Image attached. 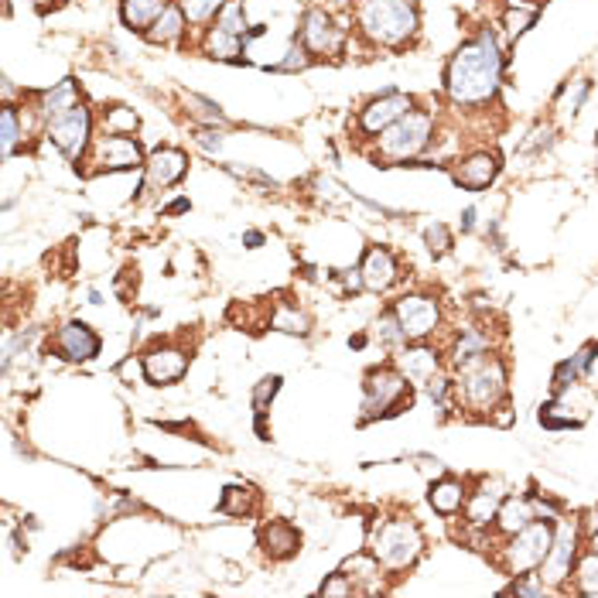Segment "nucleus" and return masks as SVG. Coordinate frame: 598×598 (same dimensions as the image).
<instances>
[{
  "mask_svg": "<svg viewBox=\"0 0 598 598\" xmlns=\"http://www.w3.org/2000/svg\"><path fill=\"white\" fill-rule=\"evenodd\" d=\"M318 592H322V595H353L356 588H353V582H349V575L339 571V575H332V578H328Z\"/></svg>",
  "mask_w": 598,
  "mask_h": 598,
  "instance_id": "nucleus-43",
  "label": "nucleus"
},
{
  "mask_svg": "<svg viewBox=\"0 0 598 598\" xmlns=\"http://www.w3.org/2000/svg\"><path fill=\"white\" fill-rule=\"evenodd\" d=\"M530 21H534V11H510L506 14V28H510V34H523L530 28Z\"/></svg>",
  "mask_w": 598,
  "mask_h": 598,
  "instance_id": "nucleus-46",
  "label": "nucleus"
},
{
  "mask_svg": "<svg viewBox=\"0 0 598 598\" xmlns=\"http://www.w3.org/2000/svg\"><path fill=\"white\" fill-rule=\"evenodd\" d=\"M496 175H500V158L489 154V151H475V154H469L465 161H458V168H455V181L462 189H469V192L489 189L496 181Z\"/></svg>",
  "mask_w": 598,
  "mask_h": 598,
  "instance_id": "nucleus-16",
  "label": "nucleus"
},
{
  "mask_svg": "<svg viewBox=\"0 0 598 598\" xmlns=\"http://www.w3.org/2000/svg\"><path fill=\"white\" fill-rule=\"evenodd\" d=\"M588 89H592L588 82H575V93H567V110H571V114H578V110H582Z\"/></svg>",
  "mask_w": 598,
  "mask_h": 598,
  "instance_id": "nucleus-47",
  "label": "nucleus"
},
{
  "mask_svg": "<svg viewBox=\"0 0 598 598\" xmlns=\"http://www.w3.org/2000/svg\"><path fill=\"white\" fill-rule=\"evenodd\" d=\"M147 41H154V45H168V41H179L181 34H185V11L175 7V4H168V11H164L151 28H147Z\"/></svg>",
  "mask_w": 598,
  "mask_h": 598,
  "instance_id": "nucleus-25",
  "label": "nucleus"
},
{
  "mask_svg": "<svg viewBox=\"0 0 598 598\" xmlns=\"http://www.w3.org/2000/svg\"><path fill=\"white\" fill-rule=\"evenodd\" d=\"M243 49H246V41H243L240 34L226 32V28H209L206 34V55L209 59H223V62H233V59H240Z\"/></svg>",
  "mask_w": 598,
  "mask_h": 598,
  "instance_id": "nucleus-26",
  "label": "nucleus"
},
{
  "mask_svg": "<svg viewBox=\"0 0 598 598\" xmlns=\"http://www.w3.org/2000/svg\"><path fill=\"white\" fill-rule=\"evenodd\" d=\"M103 127H106V133H133L137 130V114L133 110H127V106H114L110 114L103 116Z\"/></svg>",
  "mask_w": 598,
  "mask_h": 598,
  "instance_id": "nucleus-37",
  "label": "nucleus"
},
{
  "mask_svg": "<svg viewBox=\"0 0 598 598\" xmlns=\"http://www.w3.org/2000/svg\"><path fill=\"white\" fill-rule=\"evenodd\" d=\"M500 492H489V489H479L469 500V523L472 527H485V523H496V513H500Z\"/></svg>",
  "mask_w": 598,
  "mask_h": 598,
  "instance_id": "nucleus-29",
  "label": "nucleus"
},
{
  "mask_svg": "<svg viewBox=\"0 0 598 598\" xmlns=\"http://www.w3.org/2000/svg\"><path fill=\"white\" fill-rule=\"evenodd\" d=\"M164 11H168V0H124V4H120L124 24H127V28H137V32H147Z\"/></svg>",
  "mask_w": 598,
  "mask_h": 598,
  "instance_id": "nucleus-22",
  "label": "nucleus"
},
{
  "mask_svg": "<svg viewBox=\"0 0 598 598\" xmlns=\"http://www.w3.org/2000/svg\"><path fill=\"white\" fill-rule=\"evenodd\" d=\"M192 209V202L189 198H175L171 206H164V216H179V212H189Z\"/></svg>",
  "mask_w": 598,
  "mask_h": 598,
  "instance_id": "nucleus-49",
  "label": "nucleus"
},
{
  "mask_svg": "<svg viewBox=\"0 0 598 598\" xmlns=\"http://www.w3.org/2000/svg\"><path fill=\"white\" fill-rule=\"evenodd\" d=\"M189 373V356L181 349H151L144 356V376L151 383H175Z\"/></svg>",
  "mask_w": 598,
  "mask_h": 598,
  "instance_id": "nucleus-18",
  "label": "nucleus"
},
{
  "mask_svg": "<svg viewBox=\"0 0 598 598\" xmlns=\"http://www.w3.org/2000/svg\"><path fill=\"white\" fill-rule=\"evenodd\" d=\"M79 103V93H76V82L65 79L59 82L55 89H49V93H41V99H38V114H41V120L49 124V120H55V116H62L65 110H72Z\"/></svg>",
  "mask_w": 598,
  "mask_h": 598,
  "instance_id": "nucleus-24",
  "label": "nucleus"
},
{
  "mask_svg": "<svg viewBox=\"0 0 598 598\" xmlns=\"http://www.w3.org/2000/svg\"><path fill=\"white\" fill-rule=\"evenodd\" d=\"M424 240H428L431 253H437V257L452 250V233H448V226H441V223H435V226L424 229Z\"/></svg>",
  "mask_w": 598,
  "mask_h": 598,
  "instance_id": "nucleus-42",
  "label": "nucleus"
},
{
  "mask_svg": "<svg viewBox=\"0 0 598 598\" xmlns=\"http://www.w3.org/2000/svg\"><path fill=\"white\" fill-rule=\"evenodd\" d=\"M277 390H281V376H267V380L257 383V390H253V410H257V418H267V404L274 400Z\"/></svg>",
  "mask_w": 598,
  "mask_h": 598,
  "instance_id": "nucleus-39",
  "label": "nucleus"
},
{
  "mask_svg": "<svg viewBox=\"0 0 598 598\" xmlns=\"http://www.w3.org/2000/svg\"><path fill=\"white\" fill-rule=\"evenodd\" d=\"M472 226H475V209L469 206V209L462 212V229H472Z\"/></svg>",
  "mask_w": 598,
  "mask_h": 598,
  "instance_id": "nucleus-51",
  "label": "nucleus"
},
{
  "mask_svg": "<svg viewBox=\"0 0 598 598\" xmlns=\"http://www.w3.org/2000/svg\"><path fill=\"white\" fill-rule=\"evenodd\" d=\"M540 424L554 431V428H578L582 420L571 418V410H567V407H561V404H547V407H540Z\"/></svg>",
  "mask_w": 598,
  "mask_h": 598,
  "instance_id": "nucleus-38",
  "label": "nucleus"
},
{
  "mask_svg": "<svg viewBox=\"0 0 598 598\" xmlns=\"http://www.w3.org/2000/svg\"><path fill=\"white\" fill-rule=\"evenodd\" d=\"M393 315H397V322H400L407 339L414 342H424L428 336H435L437 325H441V308L428 294H404L393 305Z\"/></svg>",
  "mask_w": 598,
  "mask_h": 598,
  "instance_id": "nucleus-9",
  "label": "nucleus"
},
{
  "mask_svg": "<svg viewBox=\"0 0 598 598\" xmlns=\"http://www.w3.org/2000/svg\"><path fill=\"white\" fill-rule=\"evenodd\" d=\"M189 171V158L179 147H158L144 161V192L147 189H168Z\"/></svg>",
  "mask_w": 598,
  "mask_h": 598,
  "instance_id": "nucleus-14",
  "label": "nucleus"
},
{
  "mask_svg": "<svg viewBox=\"0 0 598 598\" xmlns=\"http://www.w3.org/2000/svg\"><path fill=\"white\" fill-rule=\"evenodd\" d=\"M93 164H97V171H127V168L144 164V158H141L137 141H130L124 133H110L93 144Z\"/></svg>",
  "mask_w": 598,
  "mask_h": 598,
  "instance_id": "nucleus-12",
  "label": "nucleus"
},
{
  "mask_svg": "<svg viewBox=\"0 0 598 598\" xmlns=\"http://www.w3.org/2000/svg\"><path fill=\"white\" fill-rule=\"evenodd\" d=\"M510 592H513V595H544V592H547V582H544V578H540V582H530L527 575H517V582L510 584Z\"/></svg>",
  "mask_w": 598,
  "mask_h": 598,
  "instance_id": "nucleus-44",
  "label": "nucleus"
},
{
  "mask_svg": "<svg viewBox=\"0 0 598 598\" xmlns=\"http://www.w3.org/2000/svg\"><path fill=\"white\" fill-rule=\"evenodd\" d=\"M219 510L229 513V517L250 513V510H253V489H246V485H229L226 492H223V500H219Z\"/></svg>",
  "mask_w": 598,
  "mask_h": 598,
  "instance_id": "nucleus-33",
  "label": "nucleus"
},
{
  "mask_svg": "<svg viewBox=\"0 0 598 598\" xmlns=\"http://www.w3.org/2000/svg\"><path fill=\"white\" fill-rule=\"evenodd\" d=\"M366 397H363V418H380V414H397V407L410 404V387H407V376L393 366L366 373Z\"/></svg>",
  "mask_w": 598,
  "mask_h": 598,
  "instance_id": "nucleus-7",
  "label": "nucleus"
},
{
  "mask_svg": "<svg viewBox=\"0 0 598 598\" xmlns=\"http://www.w3.org/2000/svg\"><path fill=\"white\" fill-rule=\"evenodd\" d=\"M179 7L185 11V21L206 24V21H212V17H219V11L226 7V0H181Z\"/></svg>",
  "mask_w": 598,
  "mask_h": 598,
  "instance_id": "nucleus-35",
  "label": "nucleus"
},
{
  "mask_svg": "<svg viewBox=\"0 0 598 598\" xmlns=\"http://www.w3.org/2000/svg\"><path fill=\"white\" fill-rule=\"evenodd\" d=\"M271 328H277V332H291V336H308V315L291 305H281L274 315H271Z\"/></svg>",
  "mask_w": 598,
  "mask_h": 598,
  "instance_id": "nucleus-31",
  "label": "nucleus"
},
{
  "mask_svg": "<svg viewBox=\"0 0 598 598\" xmlns=\"http://www.w3.org/2000/svg\"><path fill=\"white\" fill-rule=\"evenodd\" d=\"M359 28L376 45H404L418 32V4L414 0H359Z\"/></svg>",
  "mask_w": 598,
  "mask_h": 598,
  "instance_id": "nucleus-2",
  "label": "nucleus"
},
{
  "mask_svg": "<svg viewBox=\"0 0 598 598\" xmlns=\"http://www.w3.org/2000/svg\"><path fill=\"white\" fill-rule=\"evenodd\" d=\"M301 41H305V49L311 55H332L342 45V28H336V21H332L328 11L311 7L305 21H301Z\"/></svg>",
  "mask_w": 598,
  "mask_h": 598,
  "instance_id": "nucleus-13",
  "label": "nucleus"
},
{
  "mask_svg": "<svg viewBox=\"0 0 598 598\" xmlns=\"http://www.w3.org/2000/svg\"><path fill=\"white\" fill-rule=\"evenodd\" d=\"M260 547L267 550L274 561H284V557L298 554V547H301V534L294 530L291 523L274 520V523H267V527L260 530Z\"/></svg>",
  "mask_w": 598,
  "mask_h": 598,
  "instance_id": "nucleus-20",
  "label": "nucleus"
},
{
  "mask_svg": "<svg viewBox=\"0 0 598 598\" xmlns=\"http://www.w3.org/2000/svg\"><path fill=\"white\" fill-rule=\"evenodd\" d=\"M592 550H598V534H592Z\"/></svg>",
  "mask_w": 598,
  "mask_h": 598,
  "instance_id": "nucleus-52",
  "label": "nucleus"
},
{
  "mask_svg": "<svg viewBox=\"0 0 598 598\" xmlns=\"http://www.w3.org/2000/svg\"><path fill=\"white\" fill-rule=\"evenodd\" d=\"M575 584H578V592L582 595H598V550L592 554H584L578 567H575Z\"/></svg>",
  "mask_w": 598,
  "mask_h": 598,
  "instance_id": "nucleus-32",
  "label": "nucleus"
},
{
  "mask_svg": "<svg viewBox=\"0 0 598 598\" xmlns=\"http://www.w3.org/2000/svg\"><path fill=\"white\" fill-rule=\"evenodd\" d=\"M185 106H189V114L198 120V124H209V127H216V124H226V116H223V110L212 103V99L206 97H195V93H185Z\"/></svg>",
  "mask_w": 598,
  "mask_h": 598,
  "instance_id": "nucleus-34",
  "label": "nucleus"
},
{
  "mask_svg": "<svg viewBox=\"0 0 598 598\" xmlns=\"http://www.w3.org/2000/svg\"><path fill=\"white\" fill-rule=\"evenodd\" d=\"M24 141V116L17 114V106H4L0 114V147H4V158H11Z\"/></svg>",
  "mask_w": 598,
  "mask_h": 598,
  "instance_id": "nucleus-28",
  "label": "nucleus"
},
{
  "mask_svg": "<svg viewBox=\"0 0 598 598\" xmlns=\"http://www.w3.org/2000/svg\"><path fill=\"white\" fill-rule=\"evenodd\" d=\"M458 373H462L458 376V393H462V400H465L469 410H492L506 397V366H502V359L483 353V356L462 363Z\"/></svg>",
  "mask_w": 598,
  "mask_h": 598,
  "instance_id": "nucleus-3",
  "label": "nucleus"
},
{
  "mask_svg": "<svg viewBox=\"0 0 598 598\" xmlns=\"http://www.w3.org/2000/svg\"><path fill=\"white\" fill-rule=\"evenodd\" d=\"M414 110V99L404 93H393L387 89L383 97H376L373 103H366V110L359 114V130L363 133H383L390 124H397L400 116H407Z\"/></svg>",
  "mask_w": 598,
  "mask_h": 598,
  "instance_id": "nucleus-10",
  "label": "nucleus"
},
{
  "mask_svg": "<svg viewBox=\"0 0 598 598\" xmlns=\"http://www.w3.org/2000/svg\"><path fill=\"white\" fill-rule=\"evenodd\" d=\"M428 393H431V400L435 404H448V393H452V380H445V376H435V380H428Z\"/></svg>",
  "mask_w": 598,
  "mask_h": 598,
  "instance_id": "nucleus-45",
  "label": "nucleus"
},
{
  "mask_svg": "<svg viewBox=\"0 0 598 598\" xmlns=\"http://www.w3.org/2000/svg\"><path fill=\"white\" fill-rule=\"evenodd\" d=\"M198 144L206 147V151H223V137H219L216 130H202V133H198Z\"/></svg>",
  "mask_w": 598,
  "mask_h": 598,
  "instance_id": "nucleus-48",
  "label": "nucleus"
},
{
  "mask_svg": "<svg viewBox=\"0 0 598 598\" xmlns=\"http://www.w3.org/2000/svg\"><path fill=\"white\" fill-rule=\"evenodd\" d=\"M428 502H431V510L441 513V517H455L469 502V496H465V485L458 483V479H441V483L431 485Z\"/></svg>",
  "mask_w": 598,
  "mask_h": 598,
  "instance_id": "nucleus-21",
  "label": "nucleus"
},
{
  "mask_svg": "<svg viewBox=\"0 0 598 598\" xmlns=\"http://www.w3.org/2000/svg\"><path fill=\"white\" fill-rule=\"evenodd\" d=\"M437 366H441V359H437L435 349L424 345V342H418V345H410V349L400 353V373H404L410 383H428V380H435Z\"/></svg>",
  "mask_w": 598,
  "mask_h": 598,
  "instance_id": "nucleus-19",
  "label": "nucleus"
},
{
  "mask_svg": "<svg viewBox=\"0 0 598 598\" xmlns=\"http://www.w3.org/2000/svg\"><path fill=\"white\" fill-rule=\"evenodd\" d=\"M376 328H380V339L387 342V345H404L407 342L404 328H400V322H397V315H393V311H387V315L376 322Z\"/></svg>",
  "mask_w": 598,
  "mask_h": 598,
  "instance_id": "nucleus-40",
  "label": "nucleus"
},
{
  "mask_svg": "<svg viewBox=\"0 0 598 598\" xmlns=\"http://www.w3.org/2000/svg\"><path fill=\"white\" fill-rule=\"evenodd\" d=\"M500 79H502L500 45H496V34L489 32V28H483L472 41H465L452 55L445 86H448V97L458 106H479V103H489V99L500 93Z\"/></svg>",
  "mask_w": 598,
  "mask_h": 598,
  "instance_id": "nucleus-1",
  "label": "nucleus"
},
{
  "mask_svg": "<svg viewBox=\"0 0 598 598\" xmlns=\"http://www.w3.org/2000/svg\"><path fill=\"white\" fill-rule=\"evenodd\" d=\"M575 554H578V527H575V523H565V527L554 530V544H550L547 561L540 565V575H537V578H544V582H550V584L565 582L567 575H571V565H575Z\"/></svg>",
  "mask_w": 598,
  "mask_h": 598,
  "instance_id": "nucleus-11",
  "label": "nucleus"
},
{
  "mask_svg": "<svg viewBox=\"0 0 598 598\" xmlns=\"http://www.w3.org/2000/svg\"><path fill=\"white\" fill-rule=\"evenodd\" d=\"M55 349L69 363H89L99 353V336L86 322H65L55 332Z\"/></svg>",
  "mask_w": 598,
  "mask_h": 598,
  "instance_id": "nucleus-15",
  "label": "nucleus"
},
{
  "mask_svg": "<svg viewBox=\"0 0 598 598\" xmlns=\"http://www.w3.org/2000/svg\"><path fill=\"white\" fill-rule=\"evenodd\" d=\"M359 274H363V288H370V291L380 294V291H390V288L397 284L400 271H397V260H393L390 250L373 246V250H366V257H363Z\"/></svg>",
  "mask_w": 598,
  "mask_h": 598,
  "instance_id": "nucleus-17",
  "label": "nucleus"
},
{
  "mask_svg": "<svg viewBox=\"0 0 598 598\" xmlns=\"http://www.w3.org/2000/svg\"><path fill=\"white\" fill-rule=\"evenodd\" d=\"M216 24L226 28V32H233V34H240L243 41H246V14H243V0H226V7L219 11Z\"/></svg>",
  "mask_w": 598,
  "mask_h": 598,
  "instance_id": "nucleus-36",
  "label": "nucleus"
},
{
  "mask_svg": "<svg viewBox=\"0 0 598 598\" xmlns=\"http://www.w3.org/2000/svg\"><path fill=\"white\" fill-rule=\"evenodd\" d=\"M420 547H424V537H420L418 523H410V520H387L373 534V557L390 571L414 565L420 557Z\"/></svg>",
  "mask_w": 598,
  "mask_h": 598,
  "instance_id": "nucleus-4",
  "label": "nucleus"
},
{
  "mask_svg": "<svg viewBox=\"0 0 598 598\" xmlns=\"http://www.w3.org/2000/svg\"><path fill=\"white\" fill-rule=\"evenodd\" d=\"M308 62H311V51L305 49V41H294L291 49H288V55L277 62V69H281V72H298V69H305Z\"/></svg>",
  "mask_w": 598,
  "mask_h": 598,
  "instance_id": "nucleus-41",
  "label": "nucleus"
},
{
  "mask_svg": "<svg viewBox=\"0 0 598 598\" xmlns=\"http://www.w3.org/2000/svg\"><path fill=\"white\" fill-rule=\"evenodd\" d=\"M45 130H49V141L62 151L69 161H82V154L89 151V141H93V114H89L86 103H76L62 116L49 120Z\"/></svg>",
  "mask_w": 598,
  "mask_h": 598,
  "instance_id": "nucleus-8",
  "label": "nucleus"
},
{
  "mask_svg": "<svg viewBox=\"0 0 598 598\" xmlns=\"http://www.w3.org/2000/svg\"><path fill=\"white\" fill-rule=\"evenodd\" d=\"M595 353H598V342H592V345H584L578 356H571L567 363H561L557 373H554V390H567L571 383H578L584 373H588V366H592Z\"/></svg>",
  "mask_w": 598,
  "mask_h": 598,
  "instance_id": "nucleus-27",
  "label": "nucleus"
},
{
  "mask_svg": "<svg viewBox=\"0 0 598 598\" xmlns=\"http://www.w3.org/2000/svg\"><path fill=\"white\" fill-rule=\"evenodd\" d=\"M485 349H489V339H485L479 328H465L458 342H455V366H462V363H469V359L483 356Z\"/></svg>",
  "mask_w": 598,
  "mask_h": 598,
  "instance_id": "nucleus-30",
  "label": "nucleus"
},
{
  "mask_svg": "<svg viewBox=\"0 0 598 598\" xmlns=\"http://www.w3.org/2000/svg\"><path fill=\"white\" fill-rule=\"evenodd\" d=\"M243 243H246L250 250H257V246H263V233H257V229H250V233H243Z\"/></svg>",
  "mask_w": 598,
  "mask_h": 598,
  "instance_id": "nucleus-50",
  "label": "nucleus"
},
{
  "mask_svg": "<svg viewBox=\"0 0 598 598\" xmlns=\"http://www.w3.org/2000/svg\"><path fill=\"white\" fill-rule=\"evenodd\" d=\"M534 517V502L520 500V496H510V500L500 502V513H496V527H500V534L513 537L517 530H523Z\"/></svg>",
  "mask_w": 598,
  "mask_h": 598,
  "instance_id": "nucleus-23",
  "label": "nucleus"
},
{
  "mask_svg": "<svg viewBox=\"0 0 598 598\" xmlns=\"http://www.w3.org/2000/svg\"><path fill=\"white\" fill-rule=\"evenodd\" d=\"M428 141H431V116L410 110L380 133V158L383 161H410L428 147Z\"/></svg>",
  "mask_w": 598,
  "mask_h": 598,
  "instance_id": "nucleus-5",
  "label": "nucleus"
},
{
  "mask_svg": "<svg viewBox=\"0 0 598 598\" xmlns=\"http://www.w3.org/2000/svg\"><path fill=\"white\" fill-rule=\"evenodd\" d=\"M550 544H554V530L544 520H530L523 530L510 537V547H506V567L510 575H530L547 561Z\"/></svg>",
  "mask_w": 598,
  "mask_h": 598,
  "instance_id": "nucleus-6",
  "label": "nucleus"
}]
</instances>
